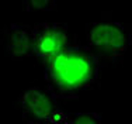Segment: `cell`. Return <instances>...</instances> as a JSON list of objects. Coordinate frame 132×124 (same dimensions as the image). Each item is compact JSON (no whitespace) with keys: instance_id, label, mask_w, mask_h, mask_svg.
<instances>
[{"instance_id":"1","label":"cell","mask_w":132,"mask_h":124,"mask_svg":"<svg viewBox=\"0 0 132 124\" xmlns=\"http://www.w3.org/2000/svg\"><path fill=\"white\" fill-rule=\"evenodd\" d=\"M100 58L89 47L70 45L61 54L44 61L48 92L55 100H72L96 83Z\"/></svg>"},{"instance_id":"2","label":"cell","mask_w":132,"mask_h":124,"mask_svg":"<svg viewBox=\"0 0 132 124\" xmlns=\"http://www.w3.org/2000/svg\"><path fill=\"white\" fill-rule=\"evenodd\" d=\"M89 48L97 56L118 58L125 54L132 44V35L119 21H98L87 33Z\"/></svg>"},{"instance_id":"3","label":"cell","mask_w":132,"mask_h":124,"mask_svg":"<svg viewBox=\"0 0 132 124\" xmlns=\"http://www.w3.org/2000/svg\"><path fill=\"white\" fill-rule=\"evenodd\" d=\"M23 119L30 124L59 123L65 120V114L56 104L49 92L39 87H28L18 97Z\"/></svg>"},{"instance_id":"4","label":"cell","mask_w":132,"mask_h":124,"mask_svg":"<svg viewBox=\"0 0 132 124\" xmlns=\"http://www.w3.org/2000/svg\"><path fill=\"white\" fill-rule=\"evenodd\" d=\"M34 55L46 59L61 54L70 47L68 30L59 23H39L32 27Z\"/></svg>"},{"instance_id":"5","label":"cell","mask_w":132,"mask_h":124,"mask_svg":"<svg viewBox=\"0 0 132 124\" xmlns=\"http://www.w3.org/2000/svg\"><path fill=\"white\" fill-rule=\"evenodd\" d=\"M3 47L13 59L34 55L32 27L24 24H10L3 33Z\"/></svg>"},{"instance_id":"6","label":"cell","mask_w":132,"mask_h":124,"mask_svg":"<svg viewBox=\"0 0 132 124\" xmlns=\"http://www.w3.org/2000/svg\"><path fill=\"white\" fill-rule=\"evenodd\" d=\"M68 124H103L101 116L94 112H81L76 113L69 119Z\"/></svg>"},{"instance_id":"7","label":"cell","mask_w":132,"mask_h":124,"mask_svg":"<svg viewBox=\"0 0 132 124\" xmlns=\"http://www.w3.org/2000/svg\"><path fill=\"white\" fill-rule=\"evenodd\" d=\"M56 2L53 0H37V2H27L26 6L27 7H32V9H38V10H51L52 7H55Z\"/></svg>"}]
</instances>
